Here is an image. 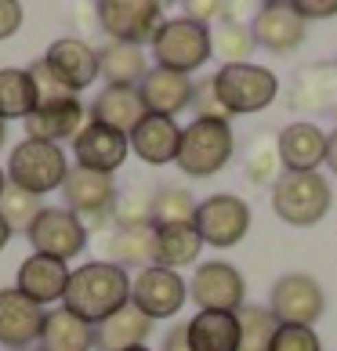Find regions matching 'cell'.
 Returning <instances> with one entry per match:
<instances>
[{
  "label": "cell",
  "mask_w": 337,
  "mask_h": 351,
  "mask_svg": "<svg viewBox=\"0 0 337 351\" xmlns=\"http://www.w3.org/2000/svg\"><path fill=\"white\" fill-rule=\"evenodd\" d=\"M124 304H131V276L113 261H87L69 276V290L62 297V308H69L87 326H98L116 315Z\"/></svg>",
  "instance_id": "obj_1"
},
{
  "label": "cell",
  "mask_w": 337,
  "mask_h": 351,
  "mask_svg": "<svg viewBox=\"0 0 337 351\" xmlns=\"http://www.w3.org/2000/svg\"><path fill=\"white\" fill-rule=\"evenodd\" d=\"M330 206H334V192H330V181L319 171H305V174L283 171L279 181L272 185V214L290 228L319 225L330 214Z\"/></svg>",
  "instance_id": "obj_2"
},
{
  "label": "cell",
  "mask_w": 337,
  "mask_h": 351,
  "mask_svg": "<svg viewBox=\"0 0 337 351\" xmlns=\"http://www.w3.org/2000/svg\"><path fill=\"white\" fill-rule=\"evenodd\" d=\"M8 185H15L30 196H47L58 192L69 178V160L62 145L51 141H36V138H22L8 156Z\"/></svg>",
  "instance_id": "obj_3"
},
{
  "label": "cell",
  "mask_w": 337,
  "mask_h": 351,
  "mask_svg": "<svg viewBox=\"0 0 337 351\" xmlns=\"http://www.w3.org/2000/svg\"><path fill=\"white\" fill-rule=\"evenodd\" d=\"M232 152H236V138L232 127L222 120H192L181 127V145H178V171L189 178H214L225 171Z\"/></svg>",
  "instance_id": "obj_4"
},
{
  "label": "cell",
  "mask_w": 337,
  "mask_h": 351,
  "mask_svg": "<svg viewBox=\"0 0 337 351\" xmlns=\"http://www.w3.org/2000/svg\"><path fill=\"white\" fill-rule=\"evenodd\" d=\"M152 58H156L160 69H171V73H196L207 58L214 55L211 51V25H200L192 19H167L156 36H152Z\"/></svg>",
  "instance_id": "obj_5"
},
{
  "label": "cell",
  "mask_w": 337,
  "mask_h": 351,
  "mask_svg": "<svg viewBox=\"0 0 337 351\" xmlns=\"http://www.w3.org/2000/svg\"><path fill=\"white\" fill-rule=\"evenodd\" d=\"M214 90L222 98V106L229 109V116H251L268 109L279 95V80L276 73L254 62L243 66H222L214 73Z\"/></svg>",
  "instance_id": "obj_6"
},
{
  "label": "cell",
  "mask_w": 337,
  "mask_h": 351,
  "mask_svg": "<svg viewBox=\"0 0 337 351\" xmlns=\"http://www.w3.org/2000/svg\"><path fill=\"white\" fill-rule=\"evenodd\" d=\"M62 196H66V210L76 214V221L91 232L113 225V206L120 199V189L109 174H95L84 171V167H69V178L62 185Z\"/></svg>",
  "instance_id": "obj_7"
},
{
  "label": "cell",
  "mask_w": 337,
  "mask_h": 351,
  "mask_svg": "<svg viewBox=\"0 0 337 351\" xmlns=\"http://www.w3.org/2000/svg\"><path fill=\"white\" fill-rule=\"evenodd\" d=\"M268 311L279 326H316V319L327 311V293L316 276L308 271H287L272 282Z\"/></svg>",
  "instance_id": "obj_8"
},
{
  "label": "cell",
  "mask_w": 337,
  "mask_h": 351,
  "mask_svg": "<svg viewBox=\"0 0 337 351\" xmlns=\"http://www.w3.org/2000/svg\"><path fill=\"white\" fill-rule=\"evenodd\" d=\"M98 25L113 44H152L156 29L167 22L156 0H102L95 8Z\"/></svg>",
  "instance_id": "obj_9"
},
{
  "label": "cell",
  "mask_w": 337,
  "mask_h": 351,
  "mask_svg": "<svg viewBox=\"0 0 337 351\" xmlns=\"http://www.w3.org/2000/svg\"><path fill=\"white\" fill-rule=\"evenodd\" d=\"M192 228L200 232L203 246H218V250H229L247 239L251 232V206L247 199L232 196V192H218V196L203 199L196 206V221Z\"/></svg>",
  "instance_id": "obj_10"
},
{
  "label": "cell",
  "mask_w": 337,
  "mask_h": 351,
  "mask_svg": "<svg viewBox=\"0 0 337 351\" xmlns=\"http://www.w3.org/2000/svg\"><path fill=\"white\" fill-rule=\"evenodd\" d=\"M189 297L200 311H236L247 304V279L229 261H203L189 279Z\"/></svg>",
  "instance_id": "obj_11"
},
{
  "label": "cell",
  "mask_w": 337,
  "mask_h": 351,
  "mask_svg": "<svg viewBox=\"0 0 337 351\" xmlns=\"http://www.w3.org/2000/svg\"><path fill=\"white\" fill-rule=\"evenodd\" d=\"M189 301V282L171 268L149 265L131 279V304L138 311H146L152 322L160 319H174Z\"/></svg>",
  "instance_id": "obj_12"
},
{
  "label": "cell",
  "mask_w": 337,
  "mask_h": 351,
  "mask_svg": "<svg viewBox=\"0 0 337 351\" xmlns=\"http://www.w3.org/2000/svg\"><path fill=\"white\" fill-rule=\"evenodd\" d=\"M251 33L254 44L268 55H294L297 47H305L308 22L294 11V0H268L254 11Z\"/></svg>",
  "instance_id": "obj_13"
},
{
  "label": "cell",
  "mask_w": 337,
  "mask_h": 351,
  "mask_svg": "<svg viewBox=\"0 0 337 351\" xmlns=\"http://www.w3.org/2000/svg\"><path fill=\"white\" fill-rule=\"evenodd\" d=\"M33 254H44V257H58V261H73L76 254H84L87 246V228L76 221V214H69L66 206H44L40 217L30 225L25 232Z\"/></svg>",
  "instance_id": "obj_14"
},
{
  "label": "cell",
  "mask_w": 337,
  "mask_h": 351,
  "mask_svg": "<svg viewBox=\"0 0 337 351\" xmlns=\"http://www.w3.org/2000/svg\"><path fill=\"white\" fill-rule=\"evenodd\" d=\"M127 152H131V141H127V134L113 131V127H102V123H95V120H87L84 131L73 138L76 167L95 171V174H109V178H113V174L127 163Z\"/></svg>",
  "instance_id": "obj_15"
},
{
  "label": "cell",
  "mask_w": 337,
  "mask_h": 351,
  "mask_svg": "<svg viewBox=\"0 0 337 351\" xmlns=\"http://www.w3.org/2000/svg\"><path fill=\"white\" fill-rule=\"evenodd\" d=\"M44 315L47 311L40 304H33L25 293L0 290V348L4 351H22V348H36L44 330Z\"/></svg>",
  "instance_id": "obj_16"
},
{
  "label": "cell",
  "mask_w": 337,
  "mask_h": 351,
  "mask_svg": "<svg viewBox=\"0 0 337 351\" xmlns=\"http://www.w3.org/2000/svg\"><path fill=\"white\" fill-rule=\"evenodd\" d=\"M44 62L73 95H80V90H87L98 80V51L87 40H80V36H58V40L47 47Z\"/></svg>",
  "instance_id": "obj_17"
},
{
  "label": "cell",
  "mask_w": 337,
  "mask_h": 351,
  "mask_svg": "<svg viewBox=\"0 0 337 351\" xmlns=\"http://www.w3.org/2000/svg\"><path fill=\"white\" fill-rule=\"evenodd\" d=\"M69 265L58 261V257H44V254H30L25 261L19 265V276H15V290L25 293L33 304H55L66 297L69 290Z\"/></svg>",
  "instance_id": "obj_18"
},
{
  "label": "cell",
  "mask_w": 337,
  "mask_h": 351,
  "mask_svg": "<svg viewBox=\"0 0 337 351\" xmlns=\"http://www.w3.org/2000/svg\"><path fill=\"white\" fill-rule=\"evenodd\" d=\"M84 123H87V109H84L80 98L51 101V106H36V112L25 120V138L62 145V141H73L80 134Z\"/></svg>",
  "instance_id": "obj_19"
},
{
  "label": "cell",
  "mask_w": 337,
  "mask_h": 351,
  "mask_svg": "<svg viewBox=\"0 0 337 351\" xmlns=\"http://www.w3.org/2000/svg\"><path fill=\"white\" fill-rule=\"evenodd\" d=\"M131 152L138 156L141 163L149 167H163V163H174L178 160V145H181V127L171 120V116H146L131 134Z\"/></svg>",
  "instance_id": "obj_20"
},
{
  "label": "cell",
  "mask_w": 337,
  "mask_h": 351,
  "mask_svg": "<svg viewBox=\"0 0 337 351\" xmlns=\"http://www.w3.org/2000/svg\"><path fill=\"white\" fill-rule=\"evenodd\" d=\"M279 160L283 171L305 174V171H319V163H327V134L316 123H287L279 131Z\"/></svg>",
  "instance_id": "obj_21"
},
{
  "label": "cell",
  "mask_w": 337,
  "mask_h": 351,
  "mask_svg": "<svg viewBox=\"0 0 337 351\" xmlns=\"http://www.w3.org/2000/svg\"><path fill=\"white\" fill-rule=\"evenodd\" d=\"M146 116H149V109H146V101H141L138 87H102L98 98L91 101L87 120H95L102 127H113V131H120V134H131Z\"/></svg>",
  "instance_id": "obj_22"
},
{
  "label": "cell",
  "mask_w": 337,
  "mask_h": 351,
  "mask_svg": "<svg viewBox=\"0 0 337 351\" xmlns=\"http://www.w3.org/2000/svg\"><path fill=\"white\" fill-rule=\"evenodd\" d=\"M192 84L189 76H181V73H171V69H160V66H152L146 73V80L138 84L141 90V101H146V109L152 116H174L181 109H189V101H192Z\"/></svg>",
  "instance_id": "obj_23"
},
{
  "label": "cell",
  "mask_w": 337,
  "mask_h": 351,
  "mask_svg": "<svg viewBox=\"0 0 337 351\" xmlns=\"http://www.w3.org/2000/svg\"><path fill=\"white\" fill-rule=\"evenodd\" d=\"M294 109H312L323 112L337 106V62H312L294 76V84L287 90Z\"/></svg>",
  "instance_id": "obj_24"
},
{
  "label": "cell",
  "mask_w": 337,
  "mask_h": 351,
  "mask_svg": "<svg viewBox=\"0 0 337 351\" xmlns=\"http://www.w3.org/2000/svg\"><path fill=\"white\" fill-rule=\"evenodd\" d=\"M152 333V319L146 311H138L135 304H124L116 315L95 326V348L98 351H131V348H146Z\"/></svg>",
  "instance_id": "obj_25"
},
{
  "label": "cell",
  "mask_w": 337,
  "mask_h": 351,
  "mask_svg": "<svg viewBox=\"0 0 337 351\" xmlns=\"http://www.w3.org/2000/svg\"><path fill=\"white\" fill-rule=\"evenodd\" d=\"M185 326L192 351H240V319L232 311H196Z\"/></svg>",
  "instance_id": "obj_26"
},
{
  "label": "cell",
  "mask_w": 337,
  "mask_h": 351,
  "mask_svg": "<svg viewBox=\"0 0 337 351\" xmlns=\"http://www.w3.org/2000/svg\"><path fill=\"white\" fill-rule=\"evenodd\" d=\"M36 348L40 351H91L95 348V326L76 319L69 308H55L44 315V330H40Z\"/></svg>",
  "instance_id": "obj_27"
},
{
  "label": "cell",
  "mask_w": 337,
  "mask_h": 351,
  "mask_svg": "<svg viewBox=\"0 0 337 351\" xmlns=\"http://www.w3.org/2000/svg\"><path fill=\"white\" fill-rule=\"evenodd\" d=\"M146 55L135 44H106L98 51V76L106 80V87H138L146 80Z\"/></svg>",
  "instance_id": "obj_28"
},
{
  "label": "cell",
  "mask_w": 337,
  "mask_h": 351,
  "mask_svg": "<svg viewBox=\"0 0 337 351\" xmlns=\"http://www.w3.org/2000/svg\"><path fill=\"white\" fill-rule=\"evenodd\" d=\"M109 257L106 261L127 268H149L156 265V228H116L106 243Z\"/></svg>",
  "instance_id": "obj_29"
},
{
  "label": "cell",
  "mask_w": 337,
  "mask_h": 351,
  "mask_svg": "<svg viewBox=\"0 0 337 351\" xmlns=\"http://www.w3.org/2000/svg\"><path fill=\"white\" fill-rule=\"evenodd\" d=\"M40 106L36 98V84L30 69L4 66L0 69V120H30Z\"/></svg>",
  "instance_id": "obj_30"
},
{
  "label": "cell",
  "mask_w": 337,
  "mask_h": 351,
  "mask_svg": "<svg viewBox=\"0 0 337 351\" xmlns=\"http://www.w3.org/2000/svg\"><path fill=\"white\" fill-rule=\"evenodd\" d=\"M203 239L192 225H174V228H156V265L160 268H185L200 257Z\"/></svg>",
  "instance_id": "obj_31"
},
{
  "label": "cell",
  "mask_w": 337,
  "mask_h": 351,
  "mask_svg": "<svg viewBox=\"0 0 337 351\" xmlns=\"http://www.w3.org/2000/svg\"><path fill=\"white\" fill-rule=\"evenodd\" d=\"M211 51L225 62V66H243V62H251V55L257 51L251 25H243L236 19L218 22L211 29Z\"/></svg>",
  "instance_id": "obj_32"
},
{
  "label": "cell",
  "mask_w": 337,
  "mask_h": 351,
  "mask_svg": "<svg viewBox=\"0 0 337 351\" xmlns=\"http://www.w3.org/2000/svg\"><path fill=\"white\" fill-rule=\"evenodd\" d=\"M196 199L192 192L178 185H163L152 192V228H174V225H192L196 221Z\"/></svg>",
  "instance_id": "obj_33"
},
{
  "label": "cell",
  "mask_w": 337,
  "mask_h": 351,
  "mask_svg": "<svg viewBox=\"0 0 337 351\" xmlns=\"http://www.w3.org/2000/svg\"><path fill=\"white\" fill-rule=\"evenodd\" d=\"M240 319V351H272V341H276L279 322L268 308L257 304H243L236 311Z\"/></svg>",
  "instance_id": "obj_34"
},
{
  "label": "cell",
  "mask_w": 337,
  "mask_h": 351,
  "mask_svg": "<svg viewBox=\"0 0 337 351\" xmlns=\"http://www.w3.org/2000/svg\"><path fill=\"white\" fill-rule=\"evenodd\" d=\"M279 138L272 134H262L254 138V145L247 149V167H243V174H247L251 185H262V189H272L279 181Z\"/></svg>",
  "instance_id": "obj_35"
},
{
  "label": "cell",
  "mask_w": 337,
  "mask_h": 351,
  "mask_svg": "<svg viewBox=\"0 0 337 351\" xmlns=\"http://www.w3.org/2000/svg\"><path fill=\"white\" fill-rule=\"evenodd\" d=\"M40 210H44L40 196H30V192H22L15 185H8L4 196H0V217L11 225V232H30V225L40 217Z\"/></svg>",
  "instance_id": "obj_36"
},
{
  "label": "cell",
  "mask_w": 337,
  "mask_h": 351,
  "mask_svg": "<svg viewBox=\"0 0 337 351\" xmlns=\"http://www.w3.org/2000/svg\"><path fill=\"white\" fill-rule=\"evenodd\" d=\"M113 225L116 228H152V192L127 189L113 206Z\"/></svg>",
  "instance_id": "obj_37"
},
{
  "label": "cell",
  "mask_w": 337,
  "mask_h": 351,
  "mask_svg": "<svg viewBox=\"0 0 337 351\" xmlns=\"http://www.w3.org/2000/svg\"><path fill=\"white\" fill-rule=\"evenodd\" d=\"M189 109L196 112V120H222V123L232 120L229 109L222 106V98H218V90H214V76H207V80H200L196 87H192Z\"/></svg>",
  "instance_id": "obj_38"
},
{
  "label": "cell",
  "mask_w": 337,
  "mask_h": 351,
  "mask_svg": "<svg viewBox=\"0 0 337 351\" xmlns=\"http://www.w3.org/2000/svg\"><path fill=\"white\" fill-rule=\"evenodd\" d=\"M30 76H33V84H36V98H40V106H51V101H66V98H76L73 90L58 80L55 73H51V66L44 58H36L30 62Z\"/></svg>",
  "instance_id": "obj_39"
},
{
  "label": "cell",
  "mask_w": 337,
  "mask_h": 351,
  "mask_svg": "<svg viewBox=\"0 0 337 351\" xmlns=\"http://www.w3.org/2000/svg\"><path fill=\"white\" fill-rule=\"evenodd\" d=\"M272 351H323L312 326H279Z\"/></svg>",
  "instance_id": "obj_40"
},
{
  "label": "cell",
  "mask_w": 337,
  "mask_h": 351,
  "mask_svg": "<svg viewBox=\"0 0 337 351\" xmlns=\"http://www.w3.org/2000/svg\"><path fill=\"white\" fill-rule=\"evenodd\" d=\"M185 19H192V22H200V25H207V22H214V19H229V4H218V0H189L185 4Z\"/></svg>",
  "instance_id": "obj_41"
},
{
  "label": "cell",
  "mask_w": 337,
  "mask_h": 351,
  "mask_svg": "<svg viewBox=\"0 0 337 351\" xmlns=\"http://www.w3.org/2000/svg\"><path fill=\"white\" fill-rule=\"evenodd\" d=\"M25 22V8L19 0H0V40H11Z\"/></svg>",
  "instance_id": "obj_42"
},
{
  "label": "cell",
  "mask_w": 337,
  "mask_h": 351,
  "mask_svg": "<svg viewBox=\"0 0 337 351\" xmlns=\"http://www.w3.org/2000/svg\"><path fill=\"white\" fill-rule=\"evenodd\" d=\"M294 11L305 22H323L337 15V0H294Z\"/></svg>",
  "instance_id": "obj_43"
},
{
  "label": "cell",
  "mask_w": 337,
  "mask_h": 351,
  "mask_svg": "<svg viewBox=\"0 0 337 351\" xmlns=\"http://www.w3.org/2000/svg\"><path fill=\"white\" fill-rule=\"evenodd\" d=\"M160 351H192V344H189V326L185 322H178V326L163 337V348Z\"/></svg>",
  "instance_id": "obj_44"
},
{
  "label": "cell",
  "mask_w": 337,
  "mask_h": 351,
  "mask_svg": "<svg viewBox=\"0 0 337 351\" xmlns=\"http://www.w3.org/2000/svg\"><path fill=\"white\" fill-rule=\"evenodd\" d=\"M327 167L334 171V178H337V131L327 134Z\"/></svg>",
  "instance_id": "obj_45"
},
{
  "label": "cell",
  "mask_w": 337,
  "mask_h": 351,
  "mask_svg": "<svg viewBox=\"0 0 337 351\" xmlns=\"http://www.w3.org/2000/svg\"><path fill=\"white\" fill-rule=\"evenodd\" d=\"M11 236H15V232H11V225H8L4 217H0V250H4V246L11 243Z\"/></svg>",
  "instance_id": "obj_46"
},
{
  "label": "cell",
  "mask_w": 337,
  "mask_h": 351,
  "mask_svg": "<svg viewBox=\"0 0 337 351\" xmlns=\"http://www.w3.org/2000/svg\"><path fill=\"white\" fill-rule=\"evenodd\" d=\"M4 189H8V171L0 167V196H4Z\"/></svg>",
  "instance_id": "obj_47"
},
{
  "label": "cell",
  "mask_w": 337,
  "mask_h": 351,
  "mask_svg": "<svg viewBox=\"0 0 337 351\" xmlns=\"http://www.w3.org/2000/svg\"><path fill=\"white\" fill-rule=\"evenodd\" d=\"M4 138H8V120H0V145H4Z\"/></svg>",
  "instance_id": "obj_48"
},
{
  "label": "cell",
  "mask_w": 337,
  "mask_h": 351,
  "mask_svg": "<svg viewBox=\"0 0 337 351\" xmlns=\"http://www.w3.org/2000/svg\"><path fill=\"white\" fill-rule=\"evenodd\" d=\"M22 351H40V348H22Z\"/></svg>",
  "instance_id": "obj_49"
},
{
  "label": "cell",
  "mask_w": 337,
  "mask_h": 351,
  "mask_svg": "<svg viewBox=\"0 0 337 351\" xmlns=\"http://www.w3.org/2000/svg\"><path fill=\"white\" fill-rule=\"evenodd\" d=\"M131 351H149V348H131Z\"/></svg>",
  "instance_id": "obj_50"
},
{
  "label": "cell",
  "mask_w": 337,
  "mask_h": 351,
  "mask_svg": "<svg viewBox=\"0 0 337 351\" xmlns=\"http://www.w3.org/2000/svg\"><path fill=\"white\" fill-rule=\"evenodd\" d=\"M334 120H337V106H334Z\"/></svg>",
  "instance_id": "obj_51"
}]
</instances>
